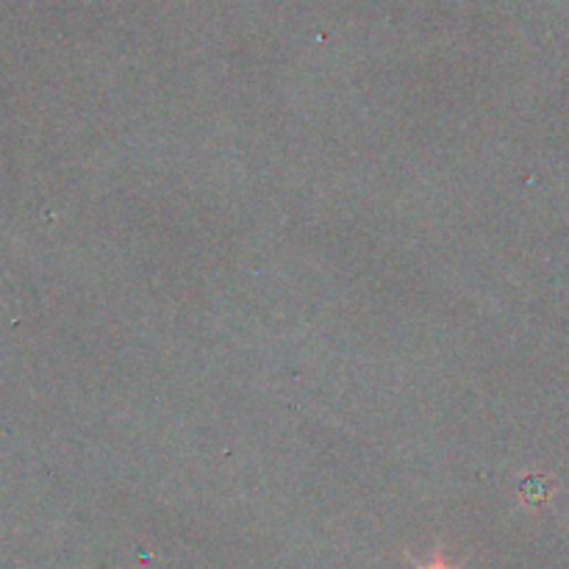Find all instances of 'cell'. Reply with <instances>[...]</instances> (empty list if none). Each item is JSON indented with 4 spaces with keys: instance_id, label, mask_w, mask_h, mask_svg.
<instances>
[{
    "instance_id": "6da1fadb",
    "label": "cell",
    "mask_w": 569,
    "mask_h": 569,
    "mask_svg": "<svg viewBox=\"0 0 569 569\" xmlns=\"http://www.w3.org/2000/svg\"><path fill=\"white\" fill-rule=\"evenodd\" d=\"M420 569H453V567H447V563H444L442 558H436V561H431V563H422Z\"/></svg>"
}]
</instances>
